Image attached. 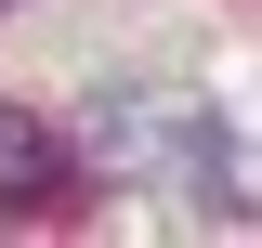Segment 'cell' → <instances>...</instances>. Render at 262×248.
Masks as SVG:
<instances>
[{
    "label": "cell",
    "mask_w": 262,
    "mask_h": 248,
    "mask_svg": "<svg viewBox=\"0 0 262 248\" xmlns=\"http://www.w3.org/2000/svg\"><path fill=\"white\" fill-rule=\"evenodd\" d=\"M66 183H79L66 131H53V118H27V105H0V196H13V209H53Z\"/></svg>",
    "instance_id": "1"
},
{
    "label": "cell",
    "mask_w": 262,
    "mask_h": 248,
    "mask_svg": "<svg viewBox=\"0 0 262 248\" xmlns=\"http://www.w3.org/2000/svg\"><path fill=\"white\" fill-rule=\"evenodd\" d=\"M0 13H13V0H0Z\"/></svg>",
    "instance_id": "2"
}]
</instances>
